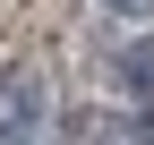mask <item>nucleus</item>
<instances>
[{
	"instance_id": "f257e3e1",
	"label": "nucleus",
	"mask_w": 154,
	"mask_h": 145,
	"mask_svg": "<svg viewBox=\"0 0 154 145\" xmlns=\"http://www.w3.org/2000/svg\"><path fill=\"white\" fill-rule=\"evenodd\" d=\"M43 111H51V85L34 68H9L0 77V145H34L43 137Z\"/></svg>"
},
{
	"instance_id": "f03ea898",
	"label": "nucleus",
	"mask_w": 154,
	"mask_h": 145,
	"mask_svg": "<svg viewBox=\"0 0 154 145\" xmlns=\"http://www.w3.org/2000/svg\"><path fill=\"white\" fill-rule=\"evenodd\" d=\"M120 85H128L137 102H154V34H146V43H128V51H120Z\"/></svg>"
},
{
	"instance_id": "7ed1b4c3",
	"label": "nucleus",
	"mask_w": 154,
	"mask_h": 145,
	"mask_svg": "<svg viewBox=\"0 0 154 145\" xmlns=\"http://www.w3.org/2000/svg\"><path fill=\"white\" fill-rule=\"evenodd\" d=\"M111 17H128V26H154V0H103Z\"/></svg>"
},
{
	"instance_id": "20e7f679",
	"label": "nucleus",
	"mask_w": 154,
	"mask_h": 145,
	"mask_svg": "<svg viewBox=\"0 0 154 145\" xmlns=\"http://www.w3.org/2000/svg\"><path fill=\"white\" fill-rule=\"evenodd\" d=\"M137 137H146V145H154V102H146V128H137Z\"/></svg>"
}]
</instances>
